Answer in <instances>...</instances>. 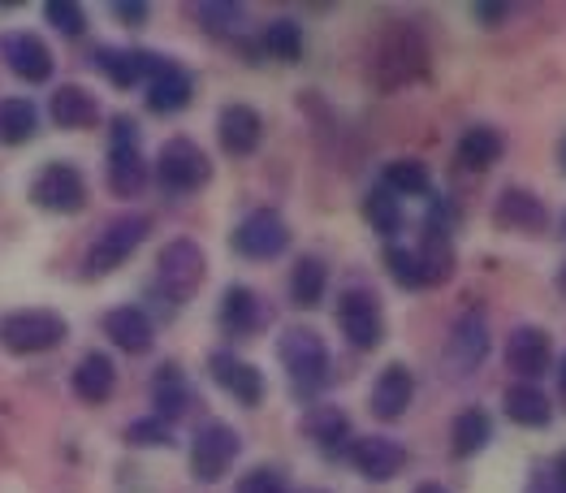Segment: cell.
<instances>
[{"instance_id":"16","label":"cell","mask_w":566,"mask_h":493,"mask_svg":"<svg viewBox=\"0 0 566 493\" xmlns=\"http://www.w3.org/2000/svg\"><path fill=\"white\" fill-rule=\"evenodd\" d=\"M217 135H221V148L230 156H251L264 139V117L251 104H226L221 122H217Z\"/></svg>"},{"instance_id":"21","label":"cell","mask_w":566,"mask_h":493,"mask_svg":"<svg viewBox=\"0 0 566 493\" xmlns=\"http://www.w3.org/2000/svg\"><path fill=\"white\" fill-rule=\"evenodd\" d=\"M195 96V78H190L182 65H165L151 83H147V108L151 113H182Z\"/></svg>"},{"instance_id":"17","label":"cell","mask_w":566,"mask_h":493,"mask_svg":"<svg viewBox=\"0 0 566 493\" xmlns=\"http://www.w3.org/2000/svg\"><path fill=\"white\" fill-rule=\"evenodd\" d=\"M350 463L368 481H394L407 468V450L394 438H359V442H350Z\"/></svg>"},{"instance_id":"6","label":"cell","mask_w":566,"mask_h":493,"mask_svg":"<svg viewBox=\"0 0 566 493\" xmlns=\"http://www.w3.org/2000/svg\"><path fill=\"white\" fill-rule=\"evenodd\" d=\"M238 450H242V438H238L230 424H221V420L203 424L195 433V445H190V472H195V481H203V485L221 481L230 472V463L238 459Z\"/></svg>"},{"instance_id":"32","label":"cell","mask_w":566,"mask_h":493,"mask_svg":"<svg viewBox=\"0 0 566 493\" xmlns=\"http://www.w3.org/2000/svg\"><path fill=\"white\" fill-rule=\"evenodd\" d=\"M385 191H394V196H428L432 191L428 165H420V160H389L385 165Z\"/></svg>"},{"instance_id":"8","label":"cell","mask_w":566,"mask_h":493,"mask_svg":"<svg viewBox=\"0 0 566 493\" xmlns=\"http://www.w3.org/2000/svg\"><path fill=\"white\" fill-rule=\"evenodd\" d=\"M230 243H234V251L247 255V260H273V255H282L285 246H290V225L282 221V212L255 208V212H247L234 225Z\"/></svg>"},{"instance_id":"25","label":"cell","mask_w":566,"mask_h":493,"mask_svg":"<svg viewBox=\"0 0 566 493\" xmlns=\"http://www.w3.org/2000/svg\"><path fill=\"white\" fill-rule=\"evenodd\" d=\"M502 407H506V416H511L520 429H545L549 416H554L549 398L541 395L536 386H511V390L502 395Z\"/></svg>"},{"instance_id":"44","label":"cell","mask_w":566,"mask_h":493,"mask_svg":"<svg viewBox=\"0 0 566 493\" xmlns=\"http://www.w3.org/2000/svg\"><path fill=\"white\" fill-rule=\"evenodd\" d=\"M113 13H117L122 22H130V27H143V22H147V4H143V0H130V4L122 0V4H113Z\"/></svg>"},{"instance_id":"31","label":"cell","mask_w":566,"mask_h":493,"mask_svg":"<svg viewBox=\"0 0 566 493\" xmlns=\"http://www.w3.org/2000/svg\"><path fill=\"white\" fill-rule=\"evenodd\" d=\"M420 273H424V286H441L454 277V243L446 234H424L420 243Z\"/></svg>"},{"instance_id":"38","label":"cell","mask_w":566,"mask_h":493,"mask_svg":"<svg viewBox=\"0 0 566 493\" xmlns=\"http://www.w3.org/2000/svg\"><path fill=\"white\" fill-rule=\"evenodd\" d=\"M385 264H389V277H394L398 286H407V291L424 286V273H420V255H416V251L389 246V251H385Z\"/></svg>"},{"instance_id":"19","label":"cell","mask_w":566,"mask_h":493,"mask_svg":"<svg viewBox=\"0 0 566 493\" xmlns=\"http://www.w3.org/2000/svg\"><path fill=\"white\" fill-rule=\"evenodd\" d=\"M52 122L61 126V130H87L99 122V104L87 87H78V83H61L56 92H52Z\"/></svg>"},{"instance_id":"30","label":"cell","mask_w":566,"mask_h":493,"mask_svg":"<svg viewBox=\"0 0 566 493\" xmlns=\"http://www.w3.org/2000/svg\"><path fill=\"white\" fill-rule=\"evenodd\" d=\"M325 286H329L325 264H321L316 255H303V260L294 264V273H290V298H294L298 307H321Z\"/></svg>"},{"instance_id":"22","label":"cell","mask_w":566,"mask_h":493,"mask_svg":"<svg viewBox=\"0 0 566 493\" xmlns=\"http://www.w3.org/2000/svg\"><path fill=\"white\" fill-rule=\"evenodd\" d=\"M104 334L113 338V346H122V350H130V355L151 350V338H156L143 307H113V312L104 316Z\"/></svg>"},{"instance_id":"14","label":"cell","mask_w":566,"mask_h":493,"mask_svg":"<svg viewBox=\"0 0 566 493\" xmlns=\"http://www.w3.org/2000/svg\"><path fill=\"white\" fill-rule=\"evenodd\" d=\"M549 359H554V338L545 329H536V325H520L506 338V368L527 377V381L549 373Z\"/></svg>"},{"instance_id":"15","label":"cell","mask_w":566,"mask_h":493,"mask_svg":"<svg viewBox=\"0 0 566 493\" xmlns=\"http://www.w3.org/2000/svg\"><path fill=\"white\" fill-rule=\"evenodd\" d=\"M0 56H4L9 70H13L18 78H27V83H48V78H52V52H48L44 40L31 35V31H13V35H4Z\"/></svg>"},{"instance_id":"37","label":"cell","mask_w":566,"mask_h":493,"mask_svg":"<svg viewBox=\"0 0 566 493\" xmlns=\"http://www.w3.org/2000/svg\"><path fill=\"white\" fill-rule=\"evenodd\" d=\"M44 18L65 35V40H78L87 31V13L74 4V0H48L44 4Z\"/></svg>"},{"instance_id":"39","label":"cell","mask_w":566,"mask_h":493,"mask_svg":"<svg viewBox=\"0 0 566 493\" xmlns=\"http://www.w3.org/2000/svg\"><path fill=\"white\" fill-rule=\"evenodd\" d=\"M126 442L130 445H169L174 442V429H169V420L147 416V420H135V424L126 429Z\"/></svg>"},{"instance_id":"52","label":"cell","mask_w":566,"mask_h":493,"mask_svg":"<svg viewBox=\"0 0 566 493\" xmlns=\"http://www.w3.org/2000/svg\"><path fill=\"white\" fill-rule=\"evenodd\" d=\"M563 225H566V221H563Z\"/></svg>"},{"instance_id":"20","label":"cell","mask_w":566,"mask_h":493,"mask_svg":"<svg viewBox=\"0 0 566 493\" xmlns=\"http://www.w3.org/2000/svg\"><path fill=\"white\" fill-rule=\"evenodd\" d=\"M117 390V368H113V359L104 355V350H87L83 359H78V368H74V395L83 398V402H108Z\"/></svg>"},{"instance_id":"50","label":"cell","mask_w":566,"mask_h":493,"mask_svg":"<svg viewBox=\"0 0 566 493\" xmlns=\"http://www.w3.org/2000/svg\"><path fill=\"white\" fill-rule=\"evenodd\" d=\"M563 291H566V264H563Z\"/></svg>"},{"instance_id":"5","label":"cell","mask_w":566,"mask_h":493,"mask_svg":"<svg viewBox=\"0 0 566 493\" xmlns=\"http://www.w3.org/2000/svg\"><path fill=\"white\" fill-rule=\"evenodd\" d=\"M337 325L355 350H377L385 343V316L373 291H342L337 295Z\"/></svg>"},{"instance_id":"1","label":"cell","mask_w":566,"mask_h":493,"mask_svg":"<svg viewBox=\"0 0 566 493\" xmlns=\"http://www.w3.org/2000/svg\"><path fill=\"white\" fill-rule=\"evenodd\" d=\"M424 61H428V49L424 40H420V31L407 27V22H389L377 44V61H373L377 87L380 92H394V87L420 78L424 74Z\"/></svg>"},{"instance_id":"27","label":"cell","mask_w":566,"mask_h":493,"mask_svg":"<svg viewBox=\"0 0 566 493\" xmlns=\"http://www.w3.org/2000/svg\"><path fill=\"white\" fill-rule=\"evenodd\" d=\"M143 182H147V165H143L139 148H108V187H113V196H139Z\"/></svg>"},{"instance_id":"47","label":"cell","mask_w":566,"mask_h":493,"mask_svg":"<svg viewBox=\"0 0 566 493\" xmlns=\"http://www.w3.org/2000/svg\"><path fill=\"white\" fill-rule=\"evenodd\" d=\"M416 493H446V490H441V485H420Z\"/></svg>"},{"instance_id":"41","label":"cell","mask_w":566,"mask_h":493,"mask_svg":"<svg viewBox=\"0 0 566 493\" xmlns=\"http://www.w3.org/2000/svg\"><path fill=\"white\" fill-rule=\"evenodd\" d=\"M238 493H285V476L277 468H255L238 481Z\"/></svg>"},{"instance_id":"26","label":"cell","mask_w":566,"mask_h":493,"mask_svg":"<svg viewBox=\"0 0 566 493\" xmlns=\"http://www.w3.org/2000/svg\"><path fill=\"white\" fill-rule=\"evenodd\" d=\"M151 402H156V416H160V420H178L190 407L187 377L178 373V364H165V368L156 373V381H151Z\"/></svg>"},{"instance_id":"34","label":"cell","mask_w":566,"mask_h":493,"mask_svg":"<svg viewBox=\"0 0 566 493\" xmlns=\"http://www.w3.org/2000/svg\"><path fill=\"white\" fill-rule=\"evenodd\" d=\"M364 217H368V225H373L377 234H398V230H402V208H398L394 191H385V187L364 196Z\"/></svg>"},{"instance_id":"7","label":"cell","mask_w":566,"mask_h":493,"mask_svg":"<svg viewBox=\"0 0 566 493\" xmlns=\"http://www.w3.org/2000/svg\"><path fill=\"white\" fill-rule=\"evenodd\" d=\"M147 230H151V221L147 217H117L104 234H95L92 251H87V273L99 277V273H113V269H122L139 243L147 239Z\"/></svg>"},{"instance_id":"9","label":"cell","mask_w":566,"mask_h":493,"mask_svg":"<svg viewBox=\"0 0 566 493\" xmlns=\"http://www.w3.org/2000/svg\"><path fill=\"white\" fill-rule=\"evenodd\" d=\"M156 174H160V182L169 191H182L187 196V191H199L212 178V160H208V151L199 148V144H190V139H169L160 148Z\"/></svg>"},{"instance_id":"51","label":"cell","mask_w":566,"mask_h":493,"mask_svg":"<svg viewBox=\"0 0 566 493\" xmlns=\"http://www.w3.org/2000/svg\"><path fill=\"white\" fill-rule=\"evenodd\" d=\"M312 493H325V490H312Z\"/></svg>"},{"instance_id":"18","label":"cell","mask_w":566,"mask_h":493,"mask_svg":"<svg viewBox=\"0 0 566 493\" xmlns=\"http://www.w3.org/2000/svg\"><path fill=\"white\" fill-rule=\"evenodd\" d=\"M411 398H416L411 368L407 364H389L377 377V386H373V416H380V420H402L407 407H411Z\"/></svg>"},{"instance_id":"48","label":"cell","mask_w":566,"mask_h":493,"mask_svg":"<svg viewBox=\"0 0 566 493\" xmlns=\"http://www.w3.org/2000/svg\"><path fill=\"white\" fill-rule=\"evenodd\" d=\"M558 165H563V169H566V139H563V144H558Z\"/></svg>"},{"instance_id":"11","label":"cell","mask_w":566,"mask_h":493,"mask_svg":"<svg viewBox=\"0 0 566 493\" xmlns=\"http://www.w3.org/2000/svg\"><path fill=\"white\" fill-rule=\"evenodd\" d=\"M493 225L511 230V234H541L549 225V208L545 199L532 196L527 187H506L493 203Z\"/></svg>"},{"instance_id":"45","label":"cell","mask_w":566,"mask_h":493,"mask_svg":"<svg viewBox=\"0 0 566 493\" xmlns=\"http://www.w3.org/2000/svg\"><path fill=\"white\" fill-rule=\"evenodd\" d=\"M527 493H566V485L558 476H536V481L527 485Z\"/></svg>"},{"instance_id":"42","label":"cell","mask_w":566,"mask_h":493,"mask_svg":"<svg viewBox=\"0 0 566 493\" xmlns=\"http://www.w3.org/2000/svg\"><path fill=\"white\" fill-rule=\"evenodd\" d=\"M113 148H139V126L130 117H117L113 122Z\"/></svg>"},{"instance_id":"23","label":"cell","mask_w":566,"mask_h":493,"mask_svg":"<svg viewBox=\"0 0 566 493\" xmlns=\"http://www.w3.org/2000/svg\"><path fill=\"white\" fill-rule=\"evenodd\" d=\"M260 321H264V307H260L255 291H247V286H230V291L221 295V329H226V334L247 338V334H255V329H260Z\"/></svg>"},{"instance_id":"28","label":"cell","mask_w":566,"mask_h":493,"mask_svg":"<svg viewBox=\"0 0 566 493\" xmlns=\"http://www.w3.org/2000/svg\"><path fill=\"white\" fill-rule=\"evenodd\" d=\"M489 438H493V420L480 407H468L450 429V450H454V459H472L489 445Z\"/></svg>"},{"instance_id":"49","label":"cell","mask_w":566,"mask_h":493,"mask_svg":"<svg viewBox=\"0 0 566 493\" xmlns=\"http://www.w3.org/2000/svg\"><path fill=\"white\" fill-rule=\"evenodd\" d=\"M563 398H566V359H563Z\"/></svg>"},{"instance_id":"29","label":"cell","mask_w":566,"mask_h":493,"mask_svg":"<svg viewBox=\"0 0 566 493\" xmlns=\"http://www.w3.org/2000/svg\"><path fill=\"white\" fill-rule=\"evenodd\" d=\"M35 130H40V113L31 99H0V139L4 144H27V139H35Z\"/></svg>"},{"instance_id":"40","label":"cell","mask_w":566,"mask_h":493,"mask_svg":"<svg viewBox=\"0 0 566 493\" xmlns=\"http://www.w3.org/2000/svg\"><path fill=\"white\" fill-rule=\"evenodd\" d=\"M195 13H199V22H203V31H212V35L238 31V22H242V9H238V4H199Z\"/></svg>"},{"instance_id":"4","label":"cell","mask_w":566,"mask_h":493,"mask_svg":"<svg viewBox=\"0 0 566 493\" xmlns=\"http://www.w3.org/2000/svg\"><path fill=\"white\" fill-rule=\"evenodd\" d=\"M203 277H208V260L190 239H174L156 255V282L165 286V295L178 298V303H187L203 286Z\"/></svg>"},{"instance_id":"13","label":"cell","mask_w":566,"mask_h":493,"mask_svg":"<svg viewBox=\"0 0 566 493\" xmlns=\"http://www.w3.org/2000/svg\"><path fill=\"white\" fill-rule=\"evenodd\" d=\"M208 373H212V381H217L226 395H234L242 407H255V402L264 398V377H260V368L247 364V359H238L234 350H217V355L208 359Z\"/></svg>"},{"instance_id":"33","label":"cell","mask_w":566,"mask_h":493,"mask_svg":"<svg viewBox=\"0 0 566 493\" xmlns=\"http://www.w3.org/2000/svg\"><path fill=\"white\" fill-rule=\"evenodd\" d=\"M450 350H454L459 368H475V364L484 359V350H489V329H484V321H480V316H463L459 329H454Z\"/></svg>"},{"instance_id":"10","label":"cell","mask_w":566,"mask_h":493,"mask_svg":"<svg viewBox=\"0 0 566 493\" xmlns=\"http://www.w3.org/2000/svg\"><path fill=\"white\" fill-rule=\"evenodd\" d=\"M31 199L44 208V212H83V203H87V182H83V174L74 169V165H61V160H52L40 169V178L31 182Z\"/></svg>"},{"instance_id":"36","label":"cell","mask_w":566,"mask_h":493,"mask_svg":"<svg viewBox=\"0 0 566 493\" xmlns=\"http://www.w3.org/2000/svg\"><path fill=\"white\" fill-rule=\"evenodd\" d=\"M307 433L325 445V450H333V442H342V438L350 433V424H346V416H342L337 407H316V411L307 416Z\"/></svg>"},{"instance_id":"24","label":"cell","mask_w":566,"mask_h":493,"mask_svg":"<svg viewBox=\"0 0 566 493\" xmlns=\"http://www.w3.org/2000/svg\"><path fill=\"white\" fill-rule=\"evenodd\" d=\"M502 151H506V144H502V135L493 126H472L459 139V165L472 169V174H484V169H493L502 160Z\"/></svg>"},{"instance_id":"46","label":"cell","mask_w":566,"mask_h":493,"mask_svg":"<svg viewBox=\"0 0 566 493\" xmlns=\"http://www.w3.org/2000/svg\"><path fill=\"white\" fill-rule=\"evenodd\" d=\"M558 481L566 485V450H563V459H558Z\"/></svg>"},{"instance_id":"43","label":"cell","mask_w":566,"mask_h":493,"mask_svg":"<svg viewBox=\"0 0 566 493\" xmlns=\"http://www.w3.org/2000/svg\"><path fill=\"white\" fill-rule=\"evenodd\" d=\"M506 4H472V18L480 27H497V22H506Z\"/></svg>"},{"instance_id":"12","label":"cell","mask_w":566,"mask_h":493,"mask_svg":"<svg viewBox=\"0 0 566 493\" xmlns=\"http://www.w3.org/2000/svg\"><path fill=\"white\" fill-rule=\"evenodd\" d=\"M92 61L108 74V83L122 87V92L139 87L143 78L151 83V78L169 65V56H156V52H139V49H99Z\"/></svg>"},{"instance_id":"2","label":"cell","mask_w":566,"mask_h":493,"mask_svg":"<svg viewBox=\"0 0 566 493\" xmlns=\"http://www.w3.org/2000/svg\"><path fill=\"white\" fill-rule=\"evenodd\" d=\"M70 325L65 316L48 312V307H27V312H9L0 321V346L9 355H44L52 346L65 343Z\"/></svg>"},{"instance_id":"35","label":"cell","mask_w":566,"mask_h":493,"mask_svg":"<svg viewBox=\"0 0 566 493\" xmlns=\"http://www.w3.org/2000/svg\"><path fill=\"white\" fill-rule=\"evenodd\" d=\"M264 52L277 56V61H298V52H303V27L290 22V18L269 22L264 27Z\"/></svg>"},{"instance_id":"3","label":"cell","mask_w":566,"mask_h":493,"mask_svg":"<svg viewBox=\"0 0 566 493\" xmlns=\"http://www.w3.org/2000/svg\"><path fill=\"white\" fill-rule=\"evenodd\" d=\"M277 355H282V364L290 368L298 390H321L329 381V350H325L316 329H285Z\"/></svg>"}]
</instances>
